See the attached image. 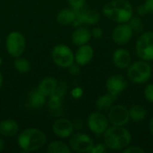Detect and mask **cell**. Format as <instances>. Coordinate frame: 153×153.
<instances>
[{"mask_svg": "<svg viewBox=\"0 0 153 153\" xmlns=\"http://www.w3.org/2000/svg\"><path fill=\"white\" fill-rule=\"evenodd\" d=\"M51 57L54 63L61 68H68L74 63V53L65 44H58L54 47Z\"/></svg>", "mask_w": 153, "mask_h": 153, "instance_id": "obj_7", "label": "cell"}, {"mask_svg": "<svg viewBox=\"0 0 153 153\" xmlns=\"http://www.w3.org/2000/svg\"><path fill=\"white\" fill-rule=\"evenodd\" d=\"M130 120L134 122H142L146 118L147 111L146 108L142 105H134L129 108Z\"/></svg>", "mask_w": 153, "mask_h": 153, "instance_id": "obj_23", "label": "cell"}, {"mask_svg": "<svg viewBox=\"0 0 153 153\" xmlns=\"http://www.w3.org/2000/svg\"><path fill=\"white\" fill-rule=\"evenodd\" d=\"M91 38H94L95 39H100L103 36V30L99 26H95L91 30Z\"/></svg>", "mask_w": 153, "mask_h": 153, "instance_id": "obj_32", "label": "cell"}, {"mask_svg": "<svg viewBox=\"0 0 153 153\" xmlns=\"http://www.w3.org/2000/svg\"><path fill=\"white\" fill-rule=\"evenodd\" d=\"M76 18V10L73 8L62 9L56 15V21L61 25H70L73 24Z\"/></svg>", "mask_w": 153, "mask_h": 153, "instance_id": "obj_21", "label": "cell"}, {"mask_svg": "<svg viewBox=\"0 0 153 153\" xmlns=\"http://www.w3.org/2000/svg\"><path fill=\"white\" fill-rule=\"evenodd\" d=\"M46 96L43 95L38 89L34 90L30 92L28 100H29V105L32 108H39L43 107L46 103Z\"/></svg>", "mask_w": 153, "mask_h": 153, "instance_id": "obj_22", "label": "cell"}, {"mask_svg": "<svg viewBox=\"0 0 153 153\" xmlns=\"http://www.w3.org/2000/svg\"><path fill=\"white\" fill-rule=\"evenodd\" d=\"M19 132V125L13 119H4L0 122V135L13 137Z\"/></svg>", "mask_w": 153, "mask_h": 153, "instance_id": "obj_18", "label": "cell"}, {"mask_svg": "<svg viewBox=\"0 0 153 153\" xmlns=\"http://www.w3.org/2000/svg\"><path fill=\"white\" fill-rule=\"evenodd\" d=\"M122 152L123 153H145V150L137 145H128Z\"/></svg>", "mask_w": 153, "mask_h": 153, "instance_id": "obj_30", "label": "cell"}, {"mask_svg": "<svg viewBox=\"0 0 153 153\" xmlns=\"http://www.w3.org/2000/svg\"><path fill=\"white\" fill-rule=\"evenodd\" d=\"M52 130L55 135H56L59 138H68L74 132L73 122L66 118L56 119L55 122L53 123Z\"/></svg>", "mask_w": 153, "mask_h": 153, "instance_id": "obj_14", "label": "cell"}, {"mask_svg": "<svg viewBox=\"0 0 153 153\" xmlns=\"http://www.w3.org/2000/svg\"><path fill=\"white\" fill-rule=\"evenodd\" d=\"M94 56V49L89 44L79 46L74 53V62L81 66L88 65Z\"/></svg>", "mask_w": 153, "mask_h": 153, "instance_id": "obj_16", "label": "cell"}, {"mask_svg": "<svg viewBox=\"0 0 153 153\" xmlns=\"http://www.w3.org/2000/svg\"><path fill=\"white\" fill-rule=\"evenodd\" d=\"M135 52L142 60H153V31L147 30L141 33L135 44Z\"/></svg>", "mask_w": 153, "mask_h": 153, "instance_id": "obj_5", "label": "cell"}, {"mask_svg": "<svg viewBox=\"0 0 153 153\" xmlns=\"http://www.w3.org/2000/svg\"><path fill=\"white\" fill-rule=\"evenodd\" d=\"M143 4L148 13H153V0H145Z\"/></svg>", "mask_w": 153, "mask_h": 153, "instance_id": "obj_37", "label": "cell"}, {"mask_svg": "<svg viewBox=\"0 0 153 153\" xmlns=\"http://www.w3.org/2000/svg\"><path fill=\"white\" fill-rule=\"evenodd\" d=\"M47 143V136L38 128H26L22 130L17 139L19 148L23 152H31L41 149Z\"/></svg>", "mask_w": 153, "mask_h": 153, "instance_id": "obj_3", "label": "cell"}, {"mask_svg": "<svg viewBox=\"0 0 153 153\" xmlns=\"http://www.w3.org/2000/svg\"><path fill=\"white\" fill-rule=\"evenodd\" d=\"M69 140V147L73 152L78 153L91 152L94 143L91 137L83 133H76L73 134L70 136Z\"/></svg>", "mask_w": 153, "mask_h": 153, "instance_id": "obj_8", "label": "cell"}, {"mask_svg": "<svg viewBox=\"0 0 153 153\" xmlns=\"http://www.w3.org/2000/svg\"><path fill=\"white\" fill-rule=\"evenodd\" d=\"M4 146H5V143L4 141V139H2L0 137V152H2L4 149Z\"/></svg>", "mask_w": 153, "mask_h": 153, "instance_id": "obj_39", "label": "cell"}, {"mask_svg": "<svg viewBox=\"0 0 153 153\" xmlns=\"http://www.w3.org/2000/svg\"><path fill=\"white\" fill-rule=\"evenodd\" d=\"M13 65H14V68L16 69V71H18L21 74H26V73L30 72V70L31 68L30 63L29 62V60L25 57H22V56L15 57Z\"/></svg>", "mask_w": 153, "mask_h": 153, "instance_id": "obj_25", "label": "cell"}, {"mask_svg": "<svg viewBox=\"0 0 153 153\" xmlns=\"http://www.w3.org/2000/svg\"><path fill=\"white\" fill-rule=\"evenodd\" d=\"M71 152L69 145L62 141H53L47 147L48 153H70Z\"/></svg>", "mask_w": 153, "mask_h": 153, "instance_id": "obj_24", "label": "cell"}, {"mask_svg": "<svg viewBox=\"0 0 153 153\" xmlns=\"http://www.w3.org/2000/svg\"><path fill=\"white\" fill-rule=\"evenodd\" d=\"M57 83H58V82L56 81V78L48 76L40 81V82L38 86V90L46 97H49L56 91Z\"/></svg>", "mask_w": 153, "mask_h": 153, "instance_id": "obj_20", "label": "cell"}, {"mask_svg": "<svg viewBox=\"0 0 153 153\" xmlns=\"http://www.w3.org/2000/svg\"><path fill=\"white\" fill-rule=\"evenodd\" d=\"M117 98L111 95L110 93H106L104 95H101L100 97H99L96 100L95 103V107L98 109V111L105 113L108 112L114 105V102L116 101Z\"/></svg>", "mask_w": 153, "mask_h": 153, "instance_id": "obj_19", "label": "cell"}, {"mask_svg": "<svg viewBox=\"0 0 153 153\" xmlns=\"http://www.w3.org/2000/svg\"><path fill=\"white\" fill-rule=\"evenodd\" d=\"M87 126L91 133L101 135L108 128L109 122L108 117L100 111L92 112L87 118Z\"/></svg>", "mask_w": 153, "mask_h": 153, "instance_id": "obj_10", "label": "cell"}, {"mask_svg": "<svg viewBox=\"0 0 153 153\" xmlns=\"http://www.w3.org/2000/svg\"><path fill=\"white\" fill-rule=\"evenodd\" d=\"M82 94H83V91L81 87H74L71 91V95L74 99H80L82 96Z\"/></svg>", "mask_w": 153, "mask_h": 153, "instance_id": "obj_34", "label": "cell"}, {"mask_svg": "<svg viewBox=\"0 0 153 153\" xmlns=\"http://www.w3.org/2000/svg\"><path fill=\"white\" fill-rule=\"evenodd\" d=\"M136 13H137V14L140 15V16H144V15L148 14L147 10H146V8H145V6H144L143 4L137 6V8H136Z\"/></svg>", "mask_w": 153, "mask_h": 153, "instance_id": "obj_36", "label": "cell"}, {"mask_svg": "<svg viewBox=\"0 0 153 153\" xmlns=\"http://www.w3.org/2000/svg\"><path fill=\"white\" fill-rule=\"evenodd\" d=\"M148 127H149V132H150L151 135L153 137V117L151 118V120L149 121V126H148Z\"/></svg>", "mask_w": 153, "mask_h": 153, "instance_id": "obj_38", "label": "cell"}, {"mask_svg": "<svg viewBox=\"0 0 153 153\" xmlns=\"http://www.w3.org/2000/svg\"><path fill=\"white\" fill-rule=\"evenodd\" d=\"M127 70V78L134 84H143L147 82L152 74V68L148 61L138 60L130 65Z\"/></svg>", "mask_w": 153, "mask_h": 153, "instance_id": "obj_4", "label": "cell"}, {"mask_svg": "<svg viewBox=\"0 0 153 153\" xmlns=\"http://www.w3.org/2000/svg\"><path fill=\"white\" fill-rule=\"evenodd\" d=\"M2 84H3V76H2V74L0 73V89L2 87Z\"/></svg>", "mask_w": 153, "mask_h": 153, "instance_id": "obj_40", "label": "cell"}, {"mask_svg": "<svg viewBox=\"0 0 153 153\" xmlns=\"http://www.w3.org/2000/svg\"><path fill=\"white\" fill-rule=\"evenodd\" d=\"M143 96L145 100L151 103H153V83H149L143 90Z\"/></svg>", "mask_w": 153, "mask_h": 153, "instance_id": "obj_28", "label": "cell"}, {"mask_svg": "<svg viewBox=\"0 0 153 153\" xmlns=\"http://www.w3.org/2000/svg\"><path fill=\"white\" fill-rule=\"evenodd\" d=\"M100 14L98 11L84 6L80 10H76V18L73 25L74 27H78L82 24L95 25L100 22Z\"/></svg>", "mask_w": 153, "mask_h": 153, "instance_id": "obj_11", "label": "cell"}, {"mask_svg": "<svg viewBox=\"0 0 153 153\" xmlns=\"http://www.w3.org/2000/svg\"><path fill=\"white\" fill-rule=\"evenodd\" d=\"M112 62L117 68L126 70L132 64V56L127 49L117 48L112 55Z\"/></svg>", "mask_w": 153, "mask_h": 153, "instance_id": "obj_15", "label": "cell"}, {"mask_svg": "<svg viewBox=\"0 0 153 153\" xmlns=\"http://www.w3.org/2000/svg\"><path fill=\"white\" fill-rule=\"evenodd\" d=\"M108 147L105 145V143H96L93 145L91 153H103L107 152H108Z\"/></svg>", "mask_w": 153, "mask_h": 153, "instance_id": "obj_31", "label": "cell"}, {"mask_svg": "<svg viewBox=\"0 0 153 153\" xmlns=\"http://www.w3.org/2000/svg\"><path fill=\"white\" fill-rule=\"evenodd\" d=\"M2 65V57L0 56V65Z\"/></svg>", "mask_w": 153, "mask_h": 153, "instance_id": "obj_41", "label": "cell"}, {"mask_svg": "<svg viewBox=\"0 0 153 153\" xmlns=\"http://www.w3.org/2000/svg\"><path fill=\"white\" fill-rule=\"evenodd\" d=\"M134 36V31L128 22L118 23L112 31V39L117 45L129 43Z\"/></svg>", "mask_w": 153, "mask_h": 153, "instance_id": "obj_12", "label": "cell"}, {"mask_svg": "<svg viewBox=\"0 0 153 153\" xmlns=\"http://www.w3.org/2000/svg\"><path fill=\"white\" fill-rule=\"evenodd\" d=\"M5 48L13 57L22 56L26 48V39L19 31L10 32L5 39Z\"/></svg>", "mask_w": 153, "mask_h": 153, "instance_id": "obj_6", "label": "cell"}, {"mask_svg": "<svg viewBox=\"0 0 153 153\" xmlns=\"http://www.w3.org/2000/svg\"><path fill=\"white\" fill-rule=\"evenodd\" d=\"M63 99L64 98H62L61 96H58L55 93L51 94L49 96V100H48V108H49L50 111L57 114V112L62 109Z\"/></svg>", "mask_w": 153, "mask_h": 153, "instance_id": "obj_26", "label": "cell"}, {"mask_svg": "<svg viewBox=\"0 0 153 153\" xmlns=\"http://www.w3.org/2000/svg\"><path fill=\"white\" fill-rule=\"evenodd\" d=\"M102 13L117 23L128 22L134 16V7L127 0H112L102 6Z\"/></svg>", "mask_w": 153, "mask_h": 153, "instance_id": "obj_1", "label": "cell"}, {"mask_svg": "<svg viewBox=\"0 0 153 153\" xmlns=\"http://www.w3.org/2000/svg\"><path fill=\"white\" fill-rule=\"evenodd\" d=\"M129 25L131 26L134 33H143L144 30V23L143 22V20L141 19V17L139 16H133L129 22H128Z\"/></svg>", "mask_w": 153, "mask_h": 153, "instance_id": "obj_27", "label": "cell"}, {"mask_svg": "<svg viewBox=\"0 0 153 153\" xmlns=\"http://www.w3.org/2000/svg\"><path fill=\"white\" fill-rule=\"evenodd\" d=\"M71 8L74 10H80L85 6L86 0H67Z\"/></svg>", "mask_w": 153, "mask_h": 153, "instance_id": "obj_29", "label": "cell"}, {"mask_svg": "<svg viewBox=\"0 0 153 153\" xmlns=\"http://www.w3.org/2000/svg\"><path fill=\"white\" fill-rule=\"evenodd\" d=\"M105 145L111 151H123L132 142V134L126 126H112L103 134Z\"/></svg>", "mask_w": 153, "mask_h": 153, "instance_id": "obj_2", "label": "cell"}, {"mask_svg": "<svg viewBox=\"0 0 153 153\" xmlns=\"http://www.w3.org/2000/svg\"><path fill=\"white\" fill-rule=\"evenodd\" d=\"M68 69H69V72H70V74H72V75H78L80 73H81V65H79L78 64H76L75 62L72 65H70L69 67H68Z\"/></svg>", "mask_w": 153, "mask_h": 153, "instance_id": "obj_33", "label": "cell"}, {"mask_svg": "<svg viewBox=\"0 0 153 153\" xmlns=\"http://www.w3.org/2000/svg\"><path fill=\"white\" fill-rule=\"evenodd\" d=\"M109 124L115 126H126L130 121L129 108L124 105H113L107 116Z\"/></svg>", "mask_w": 153, "mask_h": 153, "instance_id": "obj_9", "label": "cell"}, {"mask_svg": "<svg viewBox=\"0 0 153 153\" xmlns=\"http://www.w3.org/2000/svg\"><path fill=\"white\" fill-rule=\"evenodd\" d=\"M91 39V30L84 26H78L72 33V41L76 46H82L88 44Z\"/></svg>", "mask_w": 153, "mask_h": 153, "instance_id": "obj_17", "label": "cell"}, {"mask_svg": "<svg viewBox=\"0 0 153 153\" xmlns=\"http://www.w3.org/2000/svg\"><path fill=\"white\" fill-rule=\"evenodd\" d=\"M73 126H74V130L81 131L83 128V121L80 118H77V119L73 121Z\"/></svg>", "mask_w": 153, "mask_h": 153, "instance_id": "obj_35", "label": "cell"}, {"mask_svg": "<svg viewBox=\"0 0 153 153\" xmlns=\"http://www.w3.org/2000/svg\"><path fill=\"white\" fill-rule=\"evenodd\" d=\"M128 82L122 74H113L106 81V88L108 93L118 98V96L127 88Z\"/></svg>", "mask_w": 153, "mask_h": 153, "instance_id": "obj_13", "label": "cell"}]
</instances>
